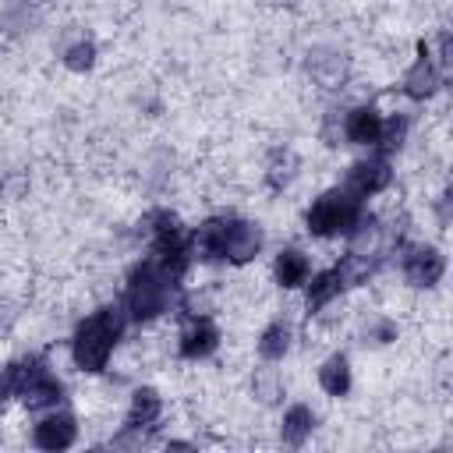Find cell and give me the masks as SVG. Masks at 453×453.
<instances>
[{
    "label": "cell",
    "instance_id": "cell-8",
    "mask_svg": "<svg viewBox=\"0 0 453 453\" xmlns=\"http://www.w3.org/2000/svg\"><path fill=\"white\" fill-rule=\"evenodd\" d=\"M212 347H216V329H212L209 322H195V326L184 329V336H180L184 357H205Z\"/></svg>",
    "mask_w": 453,
    "mask_h": 453
},
{
    "label": "cell",
    "instance_id": "cell-1",
    "mask_svg": "<svg viewBox=\"0 0 453 453\" xmlns=\"http://www.w3.org/2000/svg\"><path fill=\"white\" fill-rule=\"evenodd\" d=\"M120 326H124V319H120V311H113V308L96 311L92 319H85V322L78 326L74 340H71V357H74V365H78L81 372H99V368L110 361V354H113V343H117V336H120Z\"/></svg>",
    "mask_w": 453,
    "mask_h": 453
},
{
    "label": "cell",
    "instance_id": "cell-7",
    "mask_svg": "<svg viewBox=\"0 0 453 453\" xmlns=\"http://www.w3.org/2000/svg\"><path fill=\"white\" fill-rule=\"evenodd\" d=\"M407 276H411L418 287H428V283H435V280L442 276V258H439L435 251H414V255L407 258Z\"/></svg>",
    "mask_w": 453,
    "mask_h": 453
},
{
    "label": "cell",
    "instance_id": "cell-6",
    "mask_svg": "<svg viewBox=\"0 0 453 453\" xmlns=\"http://www.w3.org/2000/svg\"><path fill=\"white\" fill-rule=\"evenodd\" d=\"M276 276H280L283 287H301V283H308L311 265H308L304 251H297V248L280 251V258H276Z\"/></svg>",
    "mask_w": 453,
    "mask_h": 453
},
{
    "label": "cell",
    "instance_id": "cell-13",
    "mask_svg": "<svg viewBox=\"0 0 453 453\" xmlns=\"http://www.w3.org/2000/svg\"><path fill=\"white\" fill-rule=\"evenodd\" d=\"M311 425H315V414H311L308 407H294V411L283 418V435H287L290 442H301V439L311 432Z\"/></svg>",
    "mask_w": 453,
    "mask_h": 453
},
{
    "label": "cell",
    "instance_id": "cell-10",
    "mask_svg": "<svg viewBox=\"0 0 453 453\" xmlns=\"http://www.w3.org/2000/svg\"><path fill=\"white\" fill-rule=\"evenodd\" d=\"M340 290H343V276H340V269H329V273L315 276L311 287H308V308H322V304H329Z\"/></svg>",
    "mask_w": 453,
    "mask_h": 453
},
{
    "label": "cell",
    "instance_id": "cell-2",
    "mask_svg": "<svg viewBox=\"0 0 453 453\" xmlns=\"http://www.w3.org/2000/svg\"><path fill=\"white\" fill-rule=\"evenodd\" d=\"M361 219V198L350 191H329L308 209V230L315 237H333V234H350V226Z\"/></svg>",
    "mask_w": 453,
    "mask_h": 453
},
{
    "label": "cell",
    "instance_id": "cell-14",
    "mask_svg": "<svg viewBox=\"0 0 453 453\" xmlns=\"http://www.w3.org/2000/svg\"><path fill=\"white\" fill-rule=\"evenodd\" d=\"M432 88H435V71H432V60L425 57V60H418L414 71L407 74V92H411V96H428Z\"/></svg>",
    "mask_w": 453,
    "mask_h": 453
},
{
    "label": "cell",
    "instance_id": "cell-5",
    "mask_svg": "<svg viewBox=\"0 0 453 453\" xmlns=\"http://www.w3.org/2000/svg\"><path fill=\"white\" fill-rule=\"evenodd\" d=\"M343 134H347L350 142H357V145H379L382 117H379L375 110L361 106V110H354V113L343 117Z\"/></svg>",
    "mask_w": 453,
    "mask_h": 453
},
{
    "label": "cell",
    "instance_id": "cell-4",
    "mask_svg": "<svg viewBox=\"0 0 453 453\" xmlns=\"http://www.w3.org/2000/svg\"><path fill=\"white\" fill-rule=\"evenodd\" d=\"M386 184H389V166H386V159H365V163L354 166L347 191H350L354 198H368V195L382 191Z\"/></svg>",
    "mask_w": 453,
    "mask_h": 453
},
{
    "label": "cell",
    "instance_id": "cell-3",
    "mask_svg": "<svg viewBox=\"0 0 453 453\" xmlns=\"http://www.w3.org/2000/svg\"><path fill=\"white\" fill-rule=\"evenodd\" d=\"M74 418L71 414H60V411H50L39 425H35V442L42 449H64L74 442Z\"/></svg>",
    "mask_w": 453,
    "mask_h": 453
},
{
    "label": "cell",
    "instance_id": "cell-11",
    "mask_svg": "<svg viewBox=\"0 0 453 453\" xmlns=\"http://www.w3.org/2000/svg\"><path fill=\"white\" fill-rule=\"evenodd\" d=\"M131 425H152L156 418H159V396L152 393V389H138L134 396H131Z\"/></svg>",
    "mask_w": 453,
    "mask_h": 453
},
{
    "label": "cell",
    "instance_id": "cell-9",
    "mask_svg": "<svg viewBox=\"0 0 453 453\" xmlns=\"http://www.w3.org/2000/svg\"><path fill=\"white\" fill-rule=\"evenodd\" d=\"M319 382H322V389H326V393H333V396L347 393V386H350V368H347V357H343V354H333V357L322 365Z\"/></svg>",
    "mask_w": 453,
    "mask_h": 453
},
{
    "label": "cell",
    "instance_id": "cell-12",
    "mask_svg": "<svg viewBox=\"0 0 453 453\" xmlns=\"http://www.w3.org/2000/svg\"><path fill=\"white\" fill-rule=\"evenodd\" d=\"M287 347H290V329L287 326H269L265 333H262V340H258V350H262V357H269V361H280L283 354H287Z\"/></svg>",
    "mask_w": 453,
    "mask_h": 453
}]
</instances>
